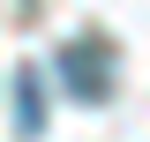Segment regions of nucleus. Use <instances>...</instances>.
Listing matches in <instances>:
<instances>
[{
  "mask_svg": "<svg viewBox=\"0 0 150 142\" xmlns=\"http://www.w3.org/2000/svg\"><path fill=\"white\" fill-rule=\"evenodd\" d=\"M15 135H23V142L45 135V75H38V67L15 75Z\"/></svg>",
  "mask_w": 150,
  "mask_h": 142,
  "instance_id": "nucleus-2",
  "label": "nucleus"
},
{
  "mask_svg": "<svg viewBox=\"0 0 150 142\" xmlns=\"http://www.w3.org/2000/svg\"><path fill=\"white\" fill-rule=\"evenodd\" d=\"M60 75L75 82V97L90 105V97H105L112 90V45H68L60 53Z\"/></svg>",
  "mask_w": 150,
  "mask_h": 142,
  "instance_id": "nucleus-1",
  "label": "nucleus"
}]
</instances>
